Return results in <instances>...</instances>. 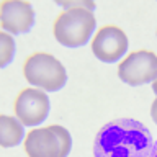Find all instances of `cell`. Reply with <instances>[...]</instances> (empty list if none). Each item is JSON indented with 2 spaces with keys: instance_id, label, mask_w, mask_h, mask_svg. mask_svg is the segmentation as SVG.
Instances as JSON below:
<instances>
[{
  "instance_id": "1",
  "label": "cell",
  "mask_w": 157,
  "mask_h": 157,
  "mask_svg": "<svg viewBox=\"0 0 157 157\" xmlns=\"http://www.w3.org/2000/svg\"><path fill=\"white\" fill-rule=\"evenodd\" d=\"M154 147L152 136L142 123L120 118L106 123L95 136V157H149Z\"/></svg>"
},
{
  "instance_id": "2",
  "label": "cell",
  "mask_w": 157,
  "mask_h": 157,
  "mask_svg": "<svg viewBox=\"0 0 157 157\" xmlns=\"http://www.w3.org/2000/svg\"><path fill=\"white\" fill-rule=\"evenodd\" d=\"M95 15L92 10L87 8H72L64 10L57 15L56 21L52 25L54 38L62 46L78 48L87 44L95 29Z\"/></svg>"
},
{
  "instance_id": "3",
  "label": "cell",
  "mask_w": 157,
  "mask_h": 157,
  "mask_svg": "<svg viewBox=\"0 0 157 157\" xmlns=\"http://www.w3.org/2000/svg\"><path fill=\"white\" fill-rule=\"evenodd\" d=\"M23 146L28 157H67L72 137L64 126L51 124L28 131Z\"/></svg>"
},
{
  "instance_id": "4",
  "label": "cell",
  "mask_w": 157,
  "mask_h": 157,
  "mask_svg": "<svg viewBox=\"0 0 157 157\" xmlns=\"http://www.w3.org/2000/svg\"><path fill=\"white\" fill-rule=\"evenodd\" d=\"M25 78L46 92H57L66 85V67L48 52H33L23 62Z\"/></svg>"
},
{
  "instance_id": "5",
  "label": "cell",
  "mask_w": 157,
  "mask_h": 157,
  "mask_svg": "<svg viewBox=\"0 0 157 157\" xmlns=\"http://www.w3.org/2000/svg\"><path fill=\"white\" fill-rule=\"evenodd\" d=\"M118 75L132 87L154 82L157 78V54L147 49L129 52L118 64Z\"/></svg>"
},
{
  "instance_id": "6",
  "label": "cell",
  "mask_w": 157,
  "mask_h": 157,
  "mask_svg": "<svg viewBox=\"0 0 157 157\" xmlns=\"http://www.w3.org/2000/svg\"><path fill=\"white\" fill-rule=\"evenodd\" d=\"M15 115L25 126H36L46 120L49 113V98L39 88H23L13 103Z\"/></svg>"
},
{
  "instance_id": "7",
  "label": "cell",
  "mask_w": 157,
  "mask_h": 157,
  "mask_svg": "<svg viewBox=\"0 0 157 157\" xmlns=\"http://www.w3.org/2000/svg\"><path fill=\"white\" fill-rule=\"evenodd\" d=\"M92 51L103 62H115L128 51V36L115 25H105L93 36Z\"/></svg>"
},
{
  "instance_id": "8",
  "label": "cell",
  "mask_w": 157,
  "mask_h": 157,
  "mask_svg": "<svg viewBox=\"0 0 157 157\" xmlns=\"http://www.w3.org/2000/svg\"><path fill=\"white\" fill-rule=\"evenodd\" d=\"M0 23L2 28L13 34H21L31 29L34 23V10L29 2L5 0L0 5Z\"/></svg>"
},
{
  "instance_id": "9",
  "label": "cell",
  "mask_w": 157,
  "mask_h": 157,
  "mask_svg": "<svg viewBox=\"0 0 157 157\" xmlns=\"http://www.w3.org/2000/svg\"><path fill=\"white\" fill-rule=\"evenodd\" d=\"M23 137V124L12 116H0V144L2 147L17 146Z\"/></svg>"
},
{
  "instance_id": "10",
  "label": "cell",
  "mask_w": 157,
  "mask_h": 157,
  "mask_svg": "<svg viewBox=\"0 0 157 157\" xmlns=\"http://www.w3.org/2000/svg\"><path fill=\"white\" fill-rule=\"evenodd\" d=\"M0 66H7V64L13 59V52H15V41L13 38L7 33H0Z\"/></svg>"
},
{
  "instance_id": "11",
  "label": "cell",
  "mask_w": 157,
  "mask_h": 157,
  "mask_svg": "<svg viewBox=\"0 0 157 157\" xmlns=\"http://www.w3.org/2000/svg\"><path fill=\"white\" fill-rule=\"evenodd\" d=\"M61 7H64V10H72V8H87L92 10L95 8V3L92 0H74V2H59Z\"/></svg>"
},
{
  "instance_id": "12",
  "label": "cell",
  "mask_w": 157,
  "mask_h": 157,
  "mask_svg": "<svg viewBox=\"0 0 157 157\" xmlns=\"http://www.w3.org/2000/svg\"><path fill=\"white\" fill-rule=\"evenodd\" d=\"M151 116H152V120H154V123L157 124V97H155V100L152 101V106H151Z\"/></svg>"
},
{
  "instance_id": "13",
  "label": "cell",
  "mask_w": 157,
  "mask_h": 157,
  "mask_svg": "<svg viewBox=\"0 0 157 157\" xmlns=\"http://www.w3.org/2000/svg\"><path fill=\"white\" fill-rule=\"evenodd\" d=\"M149 157H157V142H154V147L151 151V155Z\"/></svg>"
},
{
  "instance_id": "14",
  "label": "cell",
  "mask_w": 157,
  "mask_h": 157,
  "mask_svg": "<svg viewBox=\"0 0 157 157\" xmlns=\"http://www.w3.org/2000/svg\"><path fill=\"white\" fill-rule=\"evenodd\" d=\"M152 90H154V92H155V95H157V78H155L154 82H152Z\"/></svg>"
}]
</instances>
